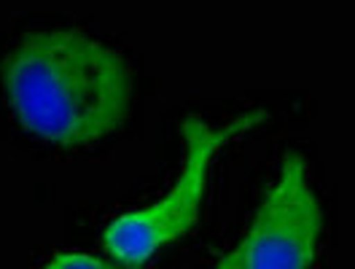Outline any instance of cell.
<instances>
[{"label": "cell", "instance_id": "obj_1", "mask_svg": "<svg viewBox=\"0 0 355 269\" xmlns=\"http://www.w3.org/2000/svg\"><path fill=\"white\" fill-rule=\"evenodd\" d=\"M0 84L30 134L60 148H87L124 127L135 73L121 51L78 30H35L14 46Z\"/></svg>", "mask_w": 355, "mask_h": 269}, {"label": "cell", "instance_id": "obj_2", "mask_svg": "<svg viewBox=\"0 0 355 269\" xmlns=\"http://www.w3.org/2000/svg\"><path fill=\"white\" fill-rule=\"evenodd\" d=\"M269 119V111L253 108L221 127H213L197 116H186L180 124L183 134V167L173 183V189L148 207H137L105 226L103 248L108 250L113 261L127 269L146 267L159 250L186 237L197 218L207 191V175L213 157L226 148L240 134H248L253 127Z\"/></svg>", "mask_w": 355, "mask_h": 269}, {"label": "cell", "instance_id": "obj_3", "mask_svg": "<svg viewBox=\"0 0 355 269\" xmlns=\"http://www.w3.org/2000/svg\"><path fill=\"white\" fill-rule=\"evenodd\" d=\"M323 237V210L299 154H288L240 240L243 269H312Z\"/></svg>", "mask_w": 355, "mask_h": 269}, {"label": "cell", "instance_id": "obj_4", "mask_svg": "<svg viewBox=\"0 0 355 269\" xmlns=\"http://www.w3.org/2000/svg\"><path fill=\"white\" fill-rule=\"evenodd\" d=\"M44 269H111L103 259L89 253H60Z\"/></svg>", "mask_w": 355, "mask_h": 269}, {"label": "cell", "instance_id": "obj_5", "mask_svg": "<svg viewBox=\"0 0 355 269\" xmlns=\"http://www.w3.org/2000/svg\"><path fill=\"white\" fill-rule=\"evenodd\" d=\"M213 269H243V259H240V250L234 248V250H229L226 256H223L221 261L216 264Z\"/></svg>", "mask_w": 355, "mask_h": 269}]
</instances>
